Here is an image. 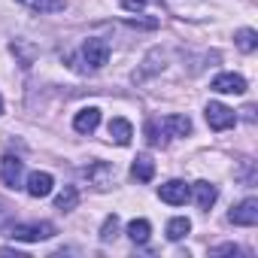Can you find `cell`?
I'll return each mask as SVG.
<instances>
[{
    "instance_id": "cell-1",
    "label": "cell",
    "mask_w": 258,
    "mask_h": 258,
    "mask_svg": "<svg viewBox=\"0 0 258 258\" xmlns=\"http://www.w3.org/2000/svg\"><path fill=\"white\" fill-rule=\"evenodd\" d=\"M82 61L91 67V70H100L106 61H109V43L100 40V37H91L82 43Z\"/></svg>"
},
{
    "instance_id": "cell-2",
    "label": "cell",
    "mask_w": 258,
    "mask_h": 258,
    "mask_svg": "<svg viewBox=\"0 0 258 258\" xmlns=\"http://www.w3.org/2000/svg\"><path fill=\"white\" fill-rule=\"evenodd\" d=\"M13 240H25V243H34V240H49L55 237V225L52 222H34V225H16L10 231Z\"/></svg>"
},
{
    "instance_id": "cell-3",
    "label": "cell",
    "mask_w": 258,
    "mask_h": 258,
    "mask_svg": "<svg viewBox=\"0 0 258 258\" xmlns=\"http://www.w3.org/2000/svg\"><path fill=\"white\" fill-rule=\"evenodd\" d=\"M237 121V112L225 103H207V124L213 127V131H228V127H234Z\"/></svg>"
},
{
    "instance_id": "cell-4",
    "label": "cell",
    "mask_w": 258,
    "mask_h": 258,
    "mask_svg": "<svg viewBox=\"0 0 258 258\" xmlns=\"http://www.w3.org/2000/svg\"><path fill=\"white\" fill-rule=\"evenodd\" d=\"M234 225H243V228H252V225H258V201L255 198H246L240 207H234L231 210V216H228Z\"/></svg>"
},
{
    "instance_id": "cell-5",
    "label": "cell",
    "mask_w": 258,
    "mask_h": 258,
    "mask_svg": "<svg viewBox=\"0 0 258 258\" xmlns=\"http://www.w3.org/2000/svg\"><path fill=\"white\" fill-rule=\"evenodd\" d=\"M210 88L219 91V94H243L246 91V79L240 73H219Z\"/></svg>"
},
{
    "instance_id": "cell-6",
    "label": "cell",
    "mask_w": 258,
    "mask_h": 258,
    "mask_svg": "<svg viewBox=\"0 0 258 258\" xmlns=\"http://www.w3.org/2000/svg\"><path fill=\"white\" fill-rule=\"evenodd\" d=\"M0 176H4V182L10 188H19L22 176H25V161H19L16 155H7L4 161H0Z\"/></svg>"
},
{
    "instance_id": "cell-7",
    "label": "cell",
    "mask_w": 258,
    "mask_h": 258,
    "mask_svg": "<svg viewBox=\"0 0 258 258\" xmlns=\"http://www.w3.org/2000/svg\"><path fill=\"white\" fill-rule=\"evenodd\" d=\"M52 185H55V179H52V173H46V170H37V173H31L28 176V195L31 198H49L52 195Z\"/></svg>"
},
{
    "instance_id": "cell-8",
    "label": "cell",
    "mask_w": 258,
    "mask_h": 258,
    "mask_svg": "<svg viewBox=\"0 0 258 258\" xmlns=\"http://www.w3.org/2000/svg\"><path fill=\"white\" fill-rule=\"evenodd\" d=\"M158 195H161V201H164V204L179 207V204H185V201H188V185H185L182 179H170V182H164V185L158 188Z\"/></svg>"
},
{
    "instance_id": "cell-9",
    "label": "cell",
    "mask_w": 258,
    "mask_h": 258,
    "mask_svg": "<svg viewBox=\"0 0 258 258\" xmlns=\"http://www.w3.org/2000/svg\"><path fill=\"white\" fill-rule=\"evenodd\" d=\"M97 124H100V109H97V106L79 109V112H76V118H73V127H76L79 134H91Z\"/></svg>"
},
{
    "instance_id": "cell-10",
    "label": "cell",
    "mask_w": 258,
    "mask_h": 258,
    "mask_svg": "<svg viewBox=\"0 0 258 258\" xmlns=\"http://www.w3.org/2000/svg\"><path fill=\"white\" fill-rule=\"evenodd\" d=\"M131 137H134V127H131V121H127V118H112L109 121V140L112 143L127 146V143H131Z\"/></svg>"
},
{
    "instance_id": "cell-11",
    "label": "cell",
    "mask_w": 258,
    "mask_h": 258,
    "mask_svg": "<svg viewBox=\"0 0 258 258\" xmlns=\"http://www.w3.org/2000/svg\"><path fill=\"white\" fill-rule=\"evenodd\" d=\"M131 176H134L137 182H152V176H155V161H152L149 155H137L134 164H131Z\"/></svg>"
},
{
    "instance_id": "cell-12",
    "label": "cell",
    "mask_w": 258,
    "mask_h": 258,
    "mask_svg": "<svg viewBox=\"0 0 258 258\" xmlns=\"http://www.w3.org/2000/svg\"><path fill=\"white\" fill-rule=\"evenodd\" d=\"M85 176H88V179H91V182H94L97 188H106V185L112 182V176H115V170H112L109 164H100V161H97V164H91V167H85Z\"/></svg>"
},
{
    "instance_id": "cell-13",
    "label": "cell",
    "mask_w": 258,
    "mask_h": 258,
    "mask_svg": "<svg viewBox=\"0 0 258 258\" xmlns=\"http://www.w3.org/2000/svg\"><path fill=\"white\" fill-rule=\"evenodd\" d=\"M216 198H219V191H216V185H213V182H207V179L195 182V201H198V207H201V210H210V207L216 204Z\"/></svg>"
},
{
    "instance_id": "cell-14",
    "label": "cell",
    "mask_w": 258,
    "mask_h": 258,
    "mask_svg": "<svg viewBox=\"0 0 258 258\" xmlns=\"http://www.w3.org/2000/svg\"><path fill=\"white\" fill-rule=\"evenodd\" d=\"M161 124H164V131H167L170 137H185V134L191 131V121H188V115H167Z\"/></svg>"
},
{
    "instance_id": "cell-15",
    "label": "cell",
    "mask_w": 258,
    "mask_h": 258,
    "mask_svg": "<svg viewBox=\"0 0 258 258\" xmlns=\"http://www.w3.org/2000/svg\"><path fill=\"white\" fill-rule=\"evenodd\" d=\"M76 204H79V191H76V185H64V191L55 198V210H61V213L76 210Z\"/></svg>"
},
{
    "instance_id": "cell-16",
    "label": "cell",
    "mask_w": 258,
    "mask_h": 258,
    "mask_svg": "<svg viewBox=\"0 0 258 258\" xmlns=\"http://www.w3.org/2000/svg\"><path fill=\"white\" fill-rule=\"evenodd\" d=\"M28 10H37V13H61L67 7V0H19Z\"/></svg>"
},
{
    "instance_id": "cell-17",
    "label": "cell",
    "mask_w": 258,
    "mask_h": 258,
    "mask_svg": "<svg viewBox=\"0 0 258 258\" xmlns=\"http://www.w3.org/2000/svg\"><path fill=\"white\" fill-rule=\"evenodd\" d=\"M149 234H152V225H149L146 219H134L131 225H127V237H131L134 243H146Z\"/></svg>"
},
{
    "instance_id": "cell-18",
    "label": "cell",
    "mask_w": 258,
    "mask_h": 258,
    "mask_svg": "<svg viewBox=\"0 0 258 258\" xmlns=\"http://www.w3.org/2000/svg\"><path fill=\"white\" fill-rule=\"evenodd\" d=\"M188 231H191V222H188L185 216H176V219L167 222V237H170V240H182Z\"/></svg>"
},
{
    "instance_id": "cell-19",
    "label": "cell",
    "mask_w": 258,
    "mask_h": 258,
    "mask_svg": "<svg viewBox=\"0 0 258 258\" xmlns=\"http://www.w3.org/2000/svg\"><path fill=\"white\" fill-rule=\"evenodd\" d=\"M237 46L243 49V52H255V46H258V34L252 31V28H243V31H237Z\"/></svg>"
},
{
    "instance_id": "cell-20",
    "label": "cell",
    "mask_w": 258,
    "mask_h": 258,
    "mask_svg": "<svg viewBox=\"0 0 258 258\" xmlns=\"http://www.w3.org/2000/svg\"><path fill=\"white\" fill-rule=\"evenodd\" d=\"M115 234H118V216L112 213V216H106V222H103V228H100V240L109 243V240H115Z\"/></svg>"
},
{
    "instance_id": "cell-21",
    "label": "cell",
    "mask_w": 258,
    "mask_h": 258,
    "mask_svg": "<svg viewBox=\"0 0 258 258\" xmlns=\"http://www.w3.org/2000/svg\"><path fill=\"white\" fill-rule=\"evenodd\" d=\"M146 140H149L152 146H158V143H161V131H158V121H146Z\"/></svg>"
},
{
    "instance_id": "cell-22",
    "label": "cell",
    "mask_w": 258,
    "mask_h": 258,
    "mask_svg": "<svg viewBox=\"0 0 258 258\" xmlns=\"http://www.w3.org/2000/svg\"><path fill=\"white\" fill-rule=\"evenodd\" d=\"M146 4H149V0H121V7H124V10H143Z\"/></svg>"
},
{
    "instance_id": "cell-23",
    "label": "cell",
    "mask_w": 258,
    "mask_h": 258,
    "mask_svg": "<svg viewBox=\"0 0 258 258\" xmlns=\"http://www.w3.org/2000/svg\"><path fill=\"white\" fill-rule=\"evenodd\" d=\"M0 112H4V97H0Z\"/></svg>"
}]
</instances>
